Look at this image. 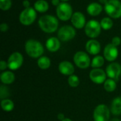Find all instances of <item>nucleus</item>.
<instances>
[{"instance_id":"f257e3e1","label":"nucleus","mask_w":121,"mask_h":121,"mask_svg":"<svg viewBox=\"0 0 121 121\" xmlns=\"http://www.w3.org/2000/svg\"><path fill=\"white\" fill-rule=\"evenodd\" d=\"M38 25L40 29L48 34L54 33L57 31L59 25L58 20L54 16L46 14L42 16L38 20Z\"/></svg>"},{"instance_id":"f03ea898","label":"nucleus","mask_w":121,"mask_h":121,"mask_svg":"<svg viewBox=\"0 0 121 121\" xmlns=\"http://www.w3.org/2000/svg\"><path fill=\"white\" fill-rule=\"evenodd\" d=\"M25 50L26 53L33 58L41 57L44 53V47L42 44L34 39H29L26 42Z\"/></svg>"},{"instance_id":"7ed1b4c3","label":"nucleus","mask_w":121,"mask_h":121,"mask_svg":"<svg viewBox=\"0 0 121 121\" xmlns=\"http://www.w3.org/2000/svg\"><path fill=\"white\" fill-rule=\"evenodd\" d=\"M106 13L113 19L121 17V1L119 0H108L104 5Z\"/></svg>"},{"instance_id":"20e7f679","label":"nucleus","mask_w":121,"mask_h":121,"mask_svg":"<svg viewBox=\"0 0 121 121\" xmlns=\"http://www.w3.org/2000/svg\"><path fill=\"white\" fill-rule=\"evenodd\" d=\"M57 16L61 21H68L73 15V10L71 5L67 2H61L56 9Z\"/></svg>"},{"instance_id":"39448f33","label":"nucleus","mask_w":121,"mask_h":121,"mask_svg":"<svg viewBox=\"0 0 121 121\" xmlns=\"http://www.w3.org/2000/svg\"><path fill=\"white\" fill-rule=\"evenodd\" d=\"M37 14L35 9L32 7L24 9L19 15V21L24 26L31 25L36 19Z\"/></svg>"},{"instance_id":"423d86ee","label":"nucleus","mask_w":121,"mask_h":121,"mask_svg":"<svg viewBox=\"0 0 121 121\" xmlns=\"http://www.w3.org/2000/svg\"><path fill=\"white\" fill-rule=\"evenodd\" d=\"M101 29L102 28L100 23L94 19H92L86 24L84 27V32L88 37L94 39L100 35Z\"/></svg>"},{"instance_id":"0eeeda50","label":"nucleus","mask_w":121,"mask_h":121,"mask_svg":"<svg viewBox=\"0 0 121 121\" xmlns=\"http://www.w3.org/2000/svg\"><path fill=\"white\" fill-rule=\"evenodd\" d=\"M76 36V31L74 28L70 25H65L62 26L57 31L58 39L63 41H69L73 39Z\"/></svg>"},{"instance_id":"6e6552de","label":"nucleus","mask_w":121,"mask_h":121,"mask_svg":"<svg viewBox=\"0 0 121 121\" xmlns=\"http://www.w3.org/2000/svg\"><path fill=\"white\" fill-rule=\"evenodd\" d=\"M111 111L107 106L100 104L97 106L94 111V121H108L110 118Z\"/></svg>"},{"instance_id":"1a4fd4ad","label":"nucleus","mask_w":121,"mask_h":121,"mask_svg":"<svg viewBox=\"0 0 121 121\" xmlns=\"http://www.w3.org/2000/svg\"><path fill=\"white\" fill-rule=\"evenodd\" d=\"M74 62L75 65L82 69L87 68L91 65V59L89 55L84 51H77L74 56Z\"/></svg>"},{"instance_id":"9d476101","label":"nucleus","mask_w":121,"mask_h":121,"mask_svg":"<svg viewBox=\"0 0 121 121\" xmlns=\"http://www.w3.org/2000/svg\"><path fill=\"white\" fill-rule=\"evenodd\" d=\"M23 63V55L19 52H13L8 58V68L11 71H16L21 67Z\"/></svg>"},{"instance_id":"9b49d317","label":"nucleus","mask_w":121,"mask_h":121,"mask_svg":"<svg viewBox=\"0 0 121 121\" xmlns=\"http://www.w3.org/2000/svg\"><path fill=\"white\" fill-rule=\"evenodd\" d=\"M106 73L101 68H94L89 73V78L96 84L104 83L106 79Z\"/></svg>"},{"instance_id":"f8f14e48","label":"nucleus","mask_w":121,"mask_h":121,"mask_svg":"<svg viewBox=\"0 0 121 121\" xmlns=\"http://www.w3.org/2000/svg\"><path fill=\"white\" fill-rule=\"evenodd\" d=\"M106 73L108 77L116 81H118L121 75V65L118 63H111L106 67Z\"/></svg>"},{"instance_id":"ddd939ff","label":"nucleus","mask_w":121,"mask_h":121,"mask_svg":"<svg viewBox=\"0 0 121 121\" xmlns=\"http://www.w3.org/2000/svg\"><path fill=\"white\" fill-rule=\"evenodd\" d=\"M104 58L110 62L114 61L118 56V49L111 43L107 44L104 50Z\"/></svg>"},{"instance_id":"4468645a","label":"nucleus","mask_w":121,"mask_h":121,"mask_svg":"<svg viewBox=\"0 0 121 121\" xmlns=\"http://www.w3.org/2000/svg\"><path fill=\"white\" fill-rule=\"evenodd\" d=\"M71 22L74 28L81 29L86 26V17L82 12L76 11L71 18Z\"/></svg>"},{"instance_id":"2eb2a0df","label":"nucleus","mask_w":121,"mask_h":121,"mask_svg":"<svg viewBox=\"0 0 121 121\" xmlns=\"http://www.w3.org/2000/svg\"><path fill=\"white\" fill-rule=\"evenodd\" d=\"M86 50L91 55H97L101 51V44L95 39H90L86 44Z\"/></svg>"},{"instance_id":"dca6fc26","label":"nucleus","mask_w":121,"mask_h":121,"mask_svg":"<svg viewBox=\"0 0 121 121\" xmlns=\"http://www.w3.org/2000/svg\"><path fill=\"white\" fill-rule=\"evenodd\" d=\"M59 71L60 72L65 76H72L74 73V67L73 64L67 61H62L59 64Z\"/></svg>"},{"instance_id":"f3484780","label":"nucleus","mask_w":121,"mask_h":121,"mask_svg":"<svg viewBox=\"0 0 121 121\" xmlns=\"http://www.w3.org/2000/svg\"><path fill=\"white\" fill-rule=\"evenodd\" d=\"M61 44L60 40L56 37H50L49 38L45 43L46 48L50 52H56L60 48Z\"/></svg>"},{"instance_id":"a211bd4d","label":"nucleus","mask_w":121,"mask_h":121,"mask_svg":"<svg viewBox=\"0 0 121 121\" xmlns=\"http://www.w3.org/2000/svg\"><path fill=\"white\" fill-rule=\"evenodd\" d=\"M102 10H103L102 5L96 2H92L89 4L86 8L87 13L92 16H99L102 12Z\"/></svg>"},{"instance_id":"6ab92c4d","label":"nucleus","mask_w":121,"mask_h":121,"mask_svg":"<svg viewBox=\"0 0 121 121\" xmlns=\"http://www.w3.org/2000/svg\"><path fill=\"white\" fill-rule=\"evenodd\" d=\"M0 79L2 83L5 85H9L13 83V81H15V76L13 72L10 71H6L1 74Z\"/></svg>"},{"instance_id":"aec40b11","label":"nucleus","mask_w":121,"mask_h":121,"mask_svg":"<svg viewBox=\"0 0 121 121\" xmlns=\"http://www.w3.org/2000/svg\"><path fill=\"white\" fill-rule=\"evenodd\" d=\"M111 112L115 116L121 115V96L115 98L111 103Z\"/></svg>"},{"instance_id":"412c9836","label":"nucleus","mask_w":121,"mask_h":121,"mask_svg":"<svg viewBox=\"0 0 121 121\" xmlns=\"http://www.w3.org/2000/svg\"><path fill=\"white\" fill-rule=\"evenodd\" d=\"M34 9L40 13H45L49 9V4L45 0H38L34 4Z\"/></svg>"},{"instance_id":"4be33fe9","label":"nucleus","mask_w":121,"mask_h":121,"mask_svg":"<svg viewBox=\"0 0 121 121\" xmlns=\"http://www.w3.org/2000/svg\"><path fill=\"white\" fill-rule=\"evenodd\" d=\"M38 66L42 70H46L50 68L51 61L48 56H41L38 59Z\"/></svg>"},{"instance_id":"5701e85b","label":"nucleus","mask_w":121,"mask_h":121,"mask_svg":"<svg viewBox=\"0 0 121 121\" xmlns=\"http://www.w3.org/2000/svg\"><path fill=\"white\" fill-rule=\"evenodd\" d=\"M1 107L3 109V111L6 112H10L13 110L14 103L9 98L4 99V100H1Z\"/></svg>"},{"instance_id":"b1692460","label":"nucleus","mask_w":121,"mask_h":121,"mask_svg":"<svg viewBox=\"0 0 121 121\" xmlns=\"http://www.w3.org/2000/svg\"><path fill=\"white\" fill-rule=\"evenodd\" d=\"M104 89L107 92H113L117 87L116 81L113 79H111V78L107 79L104 82Z\"/></svg>"},{"instance_id":"393cba45","label":"nucleus","mask_w":121,"mask_h":121,"mask_svg":"<svg viewBox=\"0 0 121 121\" xmlns=\"http://www.w3.org/2000/svg\"><path fill=\"white\" fill-rule=\"evenodd\" d=\"M104 58L101 56H95L91 63V66L94 68H100L104 64Z\"/></svg>"},{"instance_id":"a878e982","label":"nucleus","mask_w":121,"mask_h":121,"mask_svg":"<svg viewBox=\"0 0 121 121\" xmlns=\"http://www.w3.org/2000/svg\"><path fill=\"white\" fill-rule=\"evenodd\" d=\"M101 26L104 30H109L111 29L113 26V20L109 17H104L101 19L100 22Z\"/></svg>"},{"instance_id":"bb28decb","label":"nucleus","mask_w":121,"mask_h":121,"mask_svg":"<svg viewBox=\"0 0 121 121\" xmlns=\"http://www.w3.org/2000/svg\"><path fill=\"white\" fill-rule=\"evenodd\" d=\"M80 81L77 76L72 75L69 76L68 78V84L72 88H77L79 85Z\"/></svg>"},{"instance_id":"cd10ccee","label":"nucleus","mask_w":121,"mask_h":121,"mask_svg":"<svg viewBox=\"0 0 121 121\" xmlns=\"http://www.w3.org/2000/svg\"><path fill=\"white\" fill-rule=\"evenodd\" d=\"M12 5L11 0H0V9L2 11H8Z\"/></svg>"},{"instance_id":"c85d7f7f","label":"nucleus","mask_w":121,"mask_h":121,"mask_svg":"<svg viewBox=\"0 0 121 121\" xmlns=\"http://www.w3.org/2000/svg\"><path fill=\"white\" fill-rule=\"evenodd\" d=\"M9 89L5 86H1L0 87V98L1 100L6 99L10 96Z\"/></svg>"},{"instance_id":"c756f323","label":"nucleus","mask_w":121,"mask_h":121,"mask_svg":"<svg viewBox=\"0 0 121 121\" xmlns=\"http://www.w3.org/2000/svg\"><path fill=\"white\" fill-rule=\"evenodd\" d=\"M121 43V39L120 37L118 36H115L112 39V41H111V44L113 45H114L115 46L118 47Z\"/></svg>"},{"instance_id":"7c9ffc66","label":"nucleus","mask_w":121,"mask_h":121,"mask_svg":"<svg viewBox=\"0 0 121 121\" xmlns=\"http://www.w3.org/2000/svg\"><path fill=\"white\" fill-rule=\"evenodd\" d=\"M9 29V26L6 23H2L0 25V30L1 32H6Z\"/></svg>"},{"instance_id":"2f4dec72","label":"nucleus","mask_w":121,"mask_h":121,"mask_svg":"<svg viewBox=\"0 0 121 121\" xmlns=\"http://www.w3.org/2000/svg\"><path fill=\"white\" fill-rule=\"evenodd\" d=\"M6 68H8V63L4 61H0V70L4 71Z\"/></svg>"},{"instance_id":"473e14b6","label":"nucleus","mask_w":121,"mask_h":121,"mask_svg":"<svg viewBox=\"0 0 121 121\" xmlns=\"http://www.w3.org/2000/svg\"><path fill=\"white\" fill-rule=\"evenodd\" d=\"M22 4H23V6H24L25 9L30 7V1L28 0H24Z\"/></svg>"},{"instance_id":"72a5a7b5","label":"nucleus","mask_w":121,"mask_h":121,"mask_svg":"<svg viewBox=\"0 0 121 121\" xmlns=\"http://www.w3.org/2000/svg\"><path fill=\"white\" fill-rule=\"evenodd\" d=\"M51 3L55 6H58L60 4V0H51Z\"/></svg>"},{"instance_id":"f704fd0d","label":"nucleus","mask_w":121,"mask_h":121,"mask_svg":"<svg viewBox=\"0 0 121 121\" xmlns=\"http://www.w3.org/2000/svg\"><path fill=\"white\" fill-rule=\"evenodd\" d=\"M57 118H58L60 121H62L63 120H65V115H64L63 113H60V114H58V116H57Z\"/></svg>"},{"instance_id":"c9c22d12","label":"nucleus","mask_w":121,"mask_h":121,"mask_svg":"<svg viewBox=\"0 0 121 121\" xmlns=\"http://www.w3.org/2000/svg\"><path fill=\"white\" fill-rule=\"evenodd\" d=\"M108 1V0H99V2H100V4H106V3Z\"/></svg>"},{"instance_id":"e433bc0d","label":"nucleus","mask_w":121,"mask_h":121,"mask_svg":"<svg viewBox=\"0 0 121 121\" xmlns=\"http://www.w3.org/2000/svg\"><path fill=\"white\" fill-rule=\"evenodd\" d=\"M111 121H121V120H119L118 118H113Z\"/></svg>"},{"instance_id":"4c0bfd02","label":"nucleus","mask_w":121,"mask_h":121,"mask_svg":"<svg viewBox=\"0 0 121 121\" xmlns=\"http://www.w3.org/2000/svg\"><path fill=\"white\" fill-rule=\"evenodd\" d=\"M62 121H72L71 119H69V118H65V120H63Z\"/></svg>"},{"instance_id":"58836bf2","label":"nucleus","mask_w":121,"mask_h":121,"mask_svg":"<svg viewBox=\"0 0 121 121\" xmlns=\"http://www.w3.org/2000/svg\"><path fill=\"white\" fill-rule=\"evenodd\" d=\"M61 1H62V2H66V1H69V0H60Z\"/></svg>"}]
</instances>
